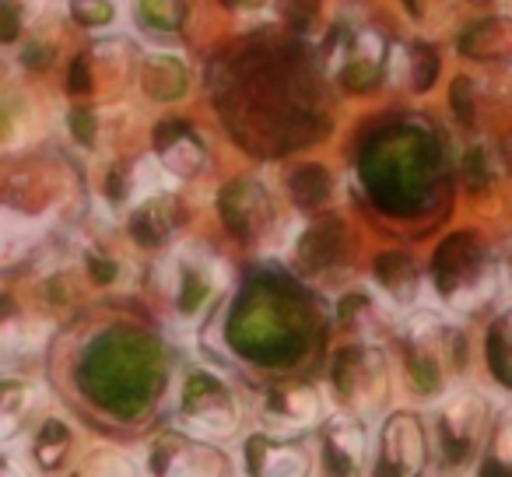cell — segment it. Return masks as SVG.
<instances>
[{
    "label": "cell",
    "instance_id": "1",
    "mask_svg": "<svg viewBox=\"0 0 512 477\" xmlns=\"http://www.w3.org/2000/svg\"><path fill=\"white\" fill-rule=\"evenodd\" d=\"M239 421L235 411V397L214 372L193 369L183 383V428L214 439V435H228Z\"/></svg>",
    "mask_w": 512,
    "mask_h": 477
},
{
    "label": "cell",
    "instance_id": "2",
    "mask_svg": "<svg viewBox=\"0 0 512 477\" xmlns=\"http://www.w3.org/2000/svg\"><path fill=\"white\" fill-rule=\"evenodd\" d=\"M264 421L278 435H299L320 421V393L316 390H274L264 400Z\"/></svg>",
    "mask_w": 512,
    "mask_h": 477
},
{
    "label": "cell",
    "instance_id": "3",
    "mask_svg": "<svg viewBox=\"0 0 512 477\" xmlns=\"http://www.w3.org/2000/svg\"><path fill=\"white\" fill-rule=\"evenodd\" d=\"M481 428V407L474 397H456L446 411L439 414V442L446 446L449 460H463L474 449V435Z\"/></svg>",
    "mask_w": 512,
    "mask_h": 477
},
{
    "label": "cell",
    "instance_id": "4",
    "mask_svg": "<svg viewBox=\"0 0 512 477\" xmlns=\"http://www.w3.org/2000/svg\"><path fill=\"white\" fill-rule=\"evenodd\" d=\"M365 456V432L358 421L351 418H334L327 428V439H323V460H327L330 470L337 474H351L358 470Z\"/></svg>",
    "mask_w": 512,
    "mask_h": 477
},
{
    "label": "cell",
    "instance_id": "5",
    "mask_svg": "<svg viewBox=\"0 0 512 477\" xmlns=\"http://www.w3.org/2000/svg\"><path fill=\"white\" fill-rule=\"evenodd\" d=\"M249 467L260 474H306L309 460L299 446H288V439H271V435H253L249 439Z\"/></svg>",
    "mask_w": 512,
    "mask_h": 477
},
{
    "label": "cell",
    "instance_id": "6",
    "mask_svg": "<svg viewBox=\"0 0 512 477\" xmlns=\"http://www.w3.org/2000/svg\"><path fill=\"white\" fill-rule=\"evenodd\" d=\"M32 239H36V225L0 207V264H15L18 257H25Z\"/></svg>",
    "mask_w": 512,
    "mask_h": 477
},
{
    "label": "cell",
    "instance_id": "7",
    "mask_svg": "<svg viewBox=\"0 0 512 477\" xmlns=\"http://www.w3.org/2000/svg\"><path fill=\"white\" fill-rule=\"evenodd\" d=\"M25 411H29V390L0 383V439L18 432V425L25 421Z\"/></svg>",
    "mask_w": 512,
    "mask_h": 477
},
{
    "label": "cell",
    "instance_id": "8",
    "mask_svg": "<svg viewBox=\"0 0 512 477\" xmlns=\"http://www.w3.org/2000/svg\"><path fill=\"white\" fill-rule=\"evenodd\" d=\"M64 449H67V428L57 425V421H50V425H46V432H43V439H39V463L53 467Z\"/></svg>",
    "mask_w": 512,
    "mask_h": 477
},
{
    "label": "cell",
    "instance_id": "9",
    "mask_svg": "<svg viewBox=\"0 0 512 477\" xmlns=\"http://www.w3.org/2000/svg\"><path fill=\"white\" fill-rule=\"evenodd\" d=\"M74 18L85 25H106L113 18V4L109 0H74L71 4Z\"/></svg>",
    "mask_w": 512,
    "mask_h": 477
},
{
    "label": "cell",
    "instance_id": "10",
    "mask_svg": "<svg viewBox=\"0 0 512 477\" xmlns=\"http://www.w3.org/2000/svg\"><path fill=\"white\" fill-rule=\"evenodd\" d=\"M8 470H15V467H11L8 456H0V474H8Z\"/></svg>",
    "mask_w": 512,
    "mask_h": 477
}]
</instances>
